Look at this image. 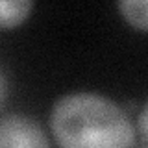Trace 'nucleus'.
<instances>
[{
	"label": "nucleus",
	"instance_id": "5",
	"mask_svg": "<svg viewBox=\"0 0 148 148\" xmlns=\"http://www.w3.org/2000/svg\"><path fill=\"white\" fill-rule=\"evenodd\" d=\"M139 132L145 135V139H148V102L145 104V108H143V111L139 113Z\"/></svg>",
	"mask_w": 148,
	"mask_h": 148
},
{
	"label": "nucleus",
	"instance_id": "4",
	"mask_svg": "<svg viewBox=\"0 0 148 148\" xmlns=\"http://www.w3.org/2000/svg\"><path fill=\"white\" fill-rule=\"evenodd\" d=\"M117 8L130 26L148 32V0H124L117 4Z\"/></svg>",
	"mask_w": 148,
	"mask_h": 148
},
{
	"label": "nucleus",
	"instance_id": "6",
	"mask_svg": "<svg viewBox=\"0 0 148 148\" xmlns=\"http://www.w3.org/2000/svg\"><path fill=\"white\" fill-rule=\"evenodd\" d=\"M146 148H148V146H146Z\"/></svg>",
	"mask_w": 148,
	"mask_h": 148
},
{
	"label": "nucleus",
	"instance_id": "2",
	"mask_svg": "<svg viewBox=\"0 0 148 148\" xmlns=\"http://www.w3.org/2000/svg\"><path fill=\"white\" fill-rule=\"evenodd\" d=\"M0 148H50V143L34 119L4 115L0 122Z\"/></svg>",
	"mask_w": 148,
	"mask_h": 148
},
{
	"label": "nucleus",
	"instance_id": "1",
	"mask_svg": "<svg viewBox=\"0 0 148 148\" xmlns=\"http://www.w3.org/2000/svg\"><path fill=\"white\" fill-rule=\"evenodd\" d=\"M50 130L59 148H133L135 130L117 102L96 92H71L54 104Z\"/></svg>",
	"mask_w": 148,
	"mask_h": 148
},
{
	"label": "nucleus",
	"instance_id": "3",
	"mask_svg": "<svg viewBox=\"0 0 148 148\" xmlns=\"http://www.w3.org/2000/svg\"><path fill=\"white\" fill-rule=\"evenodd\" d=\"M32 9H34V2L28 0H2L0 2V26L4 30L8 28H15L30 17Z\"/></svg>",
	"mask_w": 148,
	"mask_h": 148
}]
</instances>
